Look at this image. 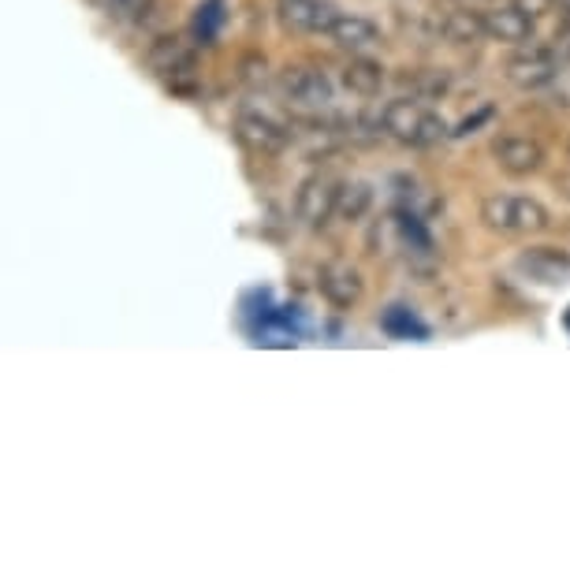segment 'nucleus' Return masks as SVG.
Masks as SVG:
<instances>
[{"label": "nucleus", "mask_w": 570, "mask_h": 570, "mask_svg": "<svg viewBox=\"0 0 570 570\" xmlns=\"http://www.w3.org/2000/svg\"><path fill=\"white\" fill-rule=\"evenodd\" d=\"M381 127L384 135L395 138L403 146H414V149H425V146H436L440 138H448V124L444 116L436 109H429L422 98H395L381 109Z\"/></svg>", "instance_id": "1"}, {"label": "nucleus", "mask_w": 570, "mask_h": 570, "mask_svg": "<svg viewBox=\"0 0 570 570\" xmlns=\"http://www.w3.org/2000/svg\"><path fill=\"white\" fill-rule=\"evenodd\" d=\"M481 220H485L489 232L500 235H537L544 232L552 217L537 198L525 195H492L481 202Z\"/></svg>", "instance_id": "2"}, {"label": "nucleus", "mask_w": 570, "mask_h": 570, "mask_svg": "<svg viewBox=\"0 0 570 570\" xmlns=\"http://www.w3.org/2000/svg\"><path fill=\"white\" fill-rule=\"evenodd\" d=\"M503 75L519 90H541V86H548L559 75V57L548 46H525L511 52L508 63H503Z\"/></svg>", "instance_id": "3"}, {"label": "nucleus", "mask_w": 570, "mask_h": 570, "mask_svg": "<svg viewBox=\"0 0 570 570\" xmlns=\"http://www.w3.org/2000/svg\"><path fill=\"white\" fill-rule=\"evenodd\" d=\"M336 206H340V179L309 176L303 187H298L295 213L306 228H325V224L336 217Z\"/></svg>", "instance_id": "4"}, {"label": "nucleus", "mask_w": 570, "mask_h": 570, "mask_svg": "<svg viewBox=\"0 0 570 570\" xmlns=\"http://www.w3.org/2000/svg\"><path fill=\"white\" fill-rule=\"evenodd\" d=\"M279 27L292 35H328L340 19L332 0H279L276 4Z\"/></svg>", "instance_id": "5"}, {"label": "nucleus", "mask_w": 570, "mask_h": 570, "mask_svg": "<svg viewBox=\"0 0 570 570\" xmlns=\"http://www.w3.org/2000/svg\"><path fill=\"white\" fill-rule=\"evenodd\" d=\"M235 138L250 149V154H262V157H273L279 149L287 146V127L273 120L268 112H257V109H243L239 120H235Z\"/></svg>", "instance_id": "6"}, {"label": "nucleus", "mask_w": 570, "mask_h": 570, "mask_svg": "<svg viewBox=\"0 0 570 570\" xmlns=\"http://www.w3.org/2000/svg\"><path fill=\"white\" fill-rule=\"evenodd\" d=\"M317 287H321V295H325L336 309H354V306L362 303V295H365L362 273L351 262H343V257H332V262L321 265Z\"/></svg>", "instance_id": "7"}, {"label": "nucleus", "mask_w": 570, "mask_h": 570, "mask_svg": "<svg viewBox=\"0 0 570 570\" xmlns=\"http://www.w3.org/2000/svg\"><path fill=\"white\" fill-rule=\"evenodd\" d=\"M514 268H519L525 279H533V284H544V287L570 284V254L556 250V246H530V250L519 254Z\"/></svg>", "instance_id": "8"}, {"label": "nucleus", "mask_w": 570, "mask_h": 570, "mask_svg": "<svg viewBox=\"0 0 570 570\" xmlns=\"http://www.w3.org/2000/svg\"><path fill=\"white\" fill-rule=\"evenodd\" d=\"M492 157H497V165L508 171V176L522 179V176L541 171L544 146L537 142V138H525V135H503V138L492 142Z\"/></svg>", "instance_id": "9"}, {"label": "nucleus", "mask_w": 570, "mask_h": 570, "mask_svg": "<svg viewBox=\"0 0 570 570\" xmlns=\"http://www.w3.org/2000/svg\"><path fill=\"white\" fill-rule=\"evenodd\" d=\"M279 86H284L287 101L303 105V109H325V105L332 101L328 75L317 71V68H306V63H295V68H287L284 79H279Z\"/></svg>", "instance_id": "10"}, {"label": "nucleus", "mask_w": 570, "mask_h": 570, "mask_svg": "<svg viewBox=\"0 0 570 570\" xmlns=\"http://www.w3.org/2000/svg\"><path fill=\"white\" fill-rule=\"evenodd\" d=\"M485 30L492 41H503V46H525L533 38V16H525L519 4L492 8L485 12Z\"/></svg>", "instance_id": "11"}, {"label": "nucleus", "mask_w": 570, "mask_h": 570, "mask_svg": "<svg viewBox=\"0 0 570 570\" xmlns=\"http://www.w3.org/2000/svg\"><path fill=\"white\" fill-rule=\"evenodd\" d=\"M149 68L157 75H168V79H179V75H190L195 71V49L187 46L183 38H160L154 41V49H149Z\"/></svg>", "instance_id": "12"}, {"label": "nucleus", "mask_w": 570, "mask_h": 570, "mask_svg": "<svg viewBox=\"0 0 570 570\" xmlns=\"http://www.w3.org/2000/svg\"><path fill=\"white\" fill-rule=\"evenodd\" d=\"M440 35H444L451 46H473V41L489 38L485 12H473V8H466V4L448 8V12L440 16Z\"/></svg>", "instance_id": "13"}, {"label": "nucleus", "mask_w": 570, "mask_h": 570, "mask_svg": "<svg viewBox=\"0 0 570 570\" xmlns=\"http://www.w3.org/2000/svg\"><path fill=\"white\" fill-rule=\"evenodd\" d=\"M328 38L336 41L340 49H351V52H362V49H370L381 41V30H376V23H370L365 16H343L332 23L328 30Z\"/></svg>", "instance_id": "14"}, {"label": "nucleus", "mask_w": 570, "mask_h": 570, "mask_svg": "<svg viewBox=\"0 0 570 570\" xmlns=\"http://www.w3.org/2000/svg\"><path fill=\"white\" fill-rule=\"evenodd\" d=\"M343 86L358 98H376L384 86V68L370 57H354L347 68H343Z\"/></svg>", "instance_id": "15"}, {"label": "nucleus", "mask_w": 570, "mask_h": 570, "mask_svg": "<svg viewBox=\"0 0 570 570\" xmlns=\"http://www.w3.org/2000/svg\"><path fill=\"white\" fill-rule=\"evenodd\" d=\"M370 209H373V187H370V183H365V179L340 183V206H336L340 220L358 224Z\"/></svg>", "instance_id": "16"}, {"label": "nucleus", "mask_w": 570, "mask_h": 570, "mask_svg": "<svg viewBox=\"0 0 570 570\" xmlns=\"http://www.w3.org/2000/svg\"><path fill=\"white\" fill-rule=\"evenodd\" d=\"M217 8H220V0H209L206 8H198V19H195V27H202L206 23V30H202V41H213V30H217V23H220V16H217Z\"/></svg>", "instance_id": "17"}, {"label": "nucleus", "mask_w": 570, "mask_h": 570, "mask_svg": "<svg viewBox=\"0 0 570 570\" xmlns=\"http://www.w3.org/2000/svg\"><path fill=\"white\" fill-rule=\"evenodd\" d=\"M514 4H519L525 16H533V19H537V16L552 12V8H559L563 0H514Z\"/></svg>", "instance_id": "18"}, {"label": "nucleus", "mask_w": 570, "mask_h": 570, "mask_svg": "<svg viewBox=\"0 0 570 570\" xmlns=\"http://www.w3.org/2000/svg\"><path fill=\"white\" fill-rule=\"evenodd\" d=\"M559 49H563L567 52V57H570V12H567V19H563V27H559Z\"/></svg>", "instance_id": "19"}, {"label": "nucleus", "mask_w": 570, "mask_h": 570, "mask_svg": "<svg viewBox=\"0 0 570 570\" xmlns=\"http://www.w3.org/2000/svg\"><path fill=\"white\" fill-rule=\"evenodd\" d=\"M109 4H116V8H131V4H138V0H109Z\"/></svg>", "instance_id": "20"}, {"label": "nucleus", "mask_w": 570, "mask_h": 570, "mask_svg": "<svg viewBox=\"0 0 570 570\" xmlns=\"http://www.w3.org/2000/svg\"><path fill=\"white\" fill-rule=\"evenodd\" d=\"M563 4H567V8H570V0H563Z\"/></svg>", "instance_id": "21"}, {"label": "nucleus", "mask_w": 570, "mask_h": 570, "mask_svg": "<svg viewBox=\"0 0 570 570\" xmlns=\"http://www.w3.org/2000/svg\"><path fill=\"white\" fill-rule=\"evenodd\" d=\"M567 149H570V146H567Z\"/></svg>", "instance_id": "22"}]
</instances>
